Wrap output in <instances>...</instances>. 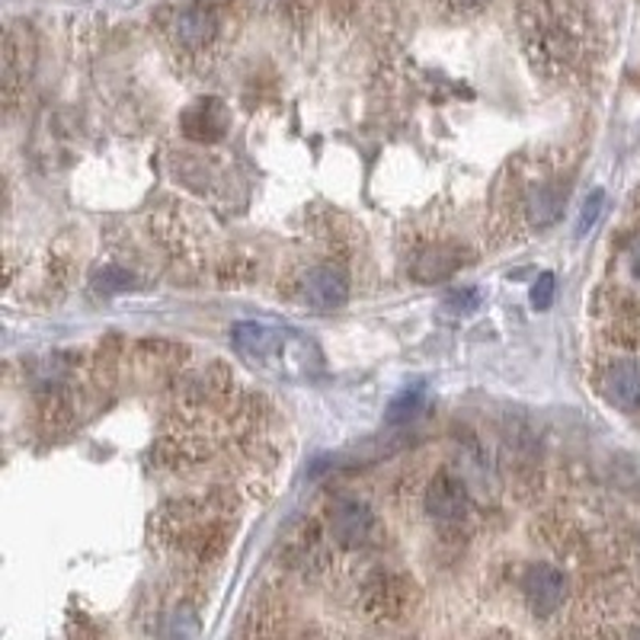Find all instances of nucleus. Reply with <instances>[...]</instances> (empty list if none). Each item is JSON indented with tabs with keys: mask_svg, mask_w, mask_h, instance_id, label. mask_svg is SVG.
<instances>
[{
	"mask_svg": "<svg viewBox=\"0 0 640 640\" xmlns=\"http://www.w3.org/2000/svg\"><path fill=\"white\" fill-rule=\"evenodd\" d=\"M426 513L439 523H458L468 513V490L452 474H439L426 487Z\"/></svg>",
	"mask_w": 640,
	"mask_h": 640,
	"instance_id": "nucleus-4",
	"label": "nucleus"
},
{
	"mask_svg": "<svg viewBox=\"0 0 640 640\" xmlns=\"http://www.w3.org/2000/svg\"><path fill=\"white\" fill-rule=\"evenodd\" d=\"M554 292H558L554 272H541L538 282H535V289H531V302H535V307H548L551 299H554Z\"/></svg>",
	"mask_w": 640,
	"mask_h": 640,
	"instance_id": "nucleus-13",
	"label": "nucleus"
},
{
	"mask_svg": "<svg viewBox=\"0 0 640 640\" xmlns=\"http://www.w3.org/2000/svg\"><path fill=\"white\" fill-rule=\"evenodd\" d=\"M478 304H481L478 289H458V292H449V299H446V307L452 314H471V311H478Z\"/></svg>",
	"mask_w": 640,
	"mask_h": 640,
	"instance_id": "nucleus-10",
	"label": "nucleus"
},
{
	"mask_svg": "<svg viewBox=\"0 0 640 640\" xmlns=\"http://www.w3.org/2000/svg\"><path fill=\"white\" fill-rule=\"evenodd\" d=\"M523 596H526L528 608L541 618L554 615L566 596V576L551 564H535L528 566L523 576Z\"/></svg>",
	"mask_w": 640,
	"mask_h": 640,
	"instance_id": "nucleus-1",
	"label": "nucleus"
},
{
	"mask_svg": "<svg viewBox=\"0 0 640 640\" xmlns=\"http://www.w3.org/2000/svg\"><path fill=\"white\" fill-rule=\"evenodd\" d=\"M605 401L618 411H640V359L618 356L611 359L599 375Z\"/></svg>",
	"mask_w": 640,
	"mask_h": 640,
	"instance_id": "nucleus-2",
	"label": "nucleus"
},
{
	"mask_svg": "<svg viewBox=\"0 0 640 640\" xmlns=\"http://www.w3.org/2000/svg\"><path fill=\"white\" fill-rule=\"evenodd\" d=\"M513 640H516V638H513Z\"/></svg>",
	"mask_w": 640,
	"mask_h": 640,
	"instance_id": "nucleus-16",
	"label": "nucleus"
},
{
	"mask_svg": "<svg viewBox=\"0 0 640 640\" xmlns=\"http://www.w3.org/2000/svg\"><path fill=\"white\" fill-rule=\"evenodd\" d=\"M330 526H334L339 544L362 548L375 535V513L362 499H343V503H337L334 516H330Z\"/></svg>",
	"mask_w": 640,
	"mask_h": 640,
	"instance_id": "nucleus-3",
	"label": "nucleus"
},
{
	"mask_svg": "<svg viewBox=\"0 0 640 640\" xmlns=\"http://www.w3.org/2000/svg\"><path fill=\"white\" fill-rule=\"evenodd\" d=\"M603 205H605V192L603 189H593L590 192V199L583 202V209H580V222H576V237H586L596 222H599V215H603Z\"/></svg>",
	"mask_w": 640,
	"mask_h": 640,
	"instance_id": "nucleus-9",
	"label": "nucleus"
},
{
	"mask_svg": "<svg viewBox=\"0 0 640 640\" xmlns=\"http://www.w3.org/2000/svg\"><path fill=\"white\" fill-rule=\"evenodd\" d=\"M209 30H212V23H209L205 13H187L183 23H180V33H183L187 42H202V38L209 36Z\"/></svg>",
	"mask_w": 640,
	"mask_h": 640,
	"instance_id": "nucleus-12",
	"label": "nucleus"
},
{
	"mask_svg": "<svg viewBox=\"0 0 640 640\" xmlns=\"http://www.w3.org/2000/svg\"><path fill=\"white\" fill-rule=\"evenodd\" d=\"M304 295H307V304L330 311L349 299V279L337 266H317L304 279Z\"/></svg>",
	"mask_w": 640,
	"mask_h": 640,
	"instance_id": "nucleus-5",
	"label": "nucleus"
},
{
	"mask_svg": "<svg viewBox=\"0 0 640 640\" xmlns=\"http://www.w3.org/2000/svg\"><path fill=\"white\" fill-rule=\"evenodd\" d=\"M564 202L566 195H561L558 189L541 187L535 195H531L528 212H531V218H535L538 225H554V222L561 218V212H564Z\"/></svg>",
	"mask_w": 640,
	"mask_h": 640,
	"instance_id": "nucleus-7",
	"label": "nucleus"
},
{
	"mask_svg": "<svg viewBox=\"0 0 640 640\" xmlns=\"http://www.w3.org/2000/svg\"><path fill=\"white\" fill-rule=\"evenodd\" d=\"M292 334H282L276 327H266V324H257V321H244L234 327V343L237 349L247 356V359H257V362H266L272 356H282L285 349V339Z\"/></svg>",
	"mask_w": 640,
	"mask_h": 640,
	"instance_id": "nucleus-6",
	"label": "nucleus"
},
{
	"mask_svg": "<svg viewBox=\"0 0 640 640\" xmlns=\"http://www.w3.org/2000/svg\"><path fill=\"white\" fill-rule=\"evenodd\" d=\"M426 407V391L414 384V388H407V391H401L394 401H391V407H388V419L391 423H411L419 411Z\"/></svg>",
	"mask_w": 640,
	"mask_h": 640,
	"instance_id": "nucleus-8",
	"label": "nucleus"
},
{
	"mask_svg": "<svg viewBox=\"0 0 640 640\" xmlns=\"http://www.w3.org/2000/svg\"><path fill=\"white\" fill-rule=\"evenodd\" d=\"M631 266H635V272L640 276V237L635 240V247H631Z\"/></svg>",
	"mask_w": 640,
	"mask_h": 640,
	"instance_id": "nucleus-15",
	"label": "nucleus"
},
{
	"mask_svg": "<svg viewBox=\"0 0 640 640\" xmlns=\"http://www.w3.org/2000/svg\"><path fill=\"white\" fill-rule=\"evenodd\" d=\"M128 285H132V276L122 272V269H103V272L97 276V289H100L103 295H115V292H122V289H128Z\"/></svg>",
	"mask_w": 640,
	"mask_h": 640,
	"instance_id": "nucleus-11",
	"label": "nucleus"
},
{
	"mask_svg": "<svg viewBox=\"0 0 640 640\" xmlns=\"http://www.w3.org/2000/svg\"><path fill=\"white\" fill-rule=\"evenodd\" d=\"M452 3L458 7V10H481L487 0H452Z\"/></svg>",
	"mask_w": 640,
	"mask_h": 640,
	"instance_id": "nucleus-14",
	"label": "nucleus"
}]
</instances>
